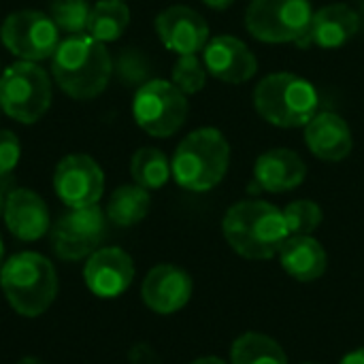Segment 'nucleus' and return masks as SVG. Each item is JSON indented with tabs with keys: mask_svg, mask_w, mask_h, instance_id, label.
<instances>
[{
	"mask_svg": "<svg viewBox=\"0 0 364 364\" xmlns=\"http://www.w3.org/2000/svg\"><path fill=\"white\" fill-rule=\"evenodd\" d=\"M226 243L247 260H271L290 237L284 211L267 200H241L232 205L224 220Z\"/></svg>",
	"mask_w": 364,
	"mask_h": 364,
	"instance_id": "obj_2",
	"label": "nucleus"
},
{
	"mask_svg": "<svg viewBox=\"0 0 364 364\" xmlns=\"http://www.w3.org/2000/svg\"><path fill=\"white\" fill-rule=\"evenodd\" d=\"M53 188L68 209L96 205L105 192V175L87 154H73L60 160L53 173Z\"/></svg>",
	"mask_w": 364,
	"mask_h": 364,
	"instance_id": "obj_11",
	"label": "nucleus"
},
{
	"mask_svg": "<svg viewBox=\"0 0 364 364\" xmlns=\"http://www.w3.org/2000/svg\"><path fill=\"white\" fill-rule=\"evenodd\" d=\"M2 256H4V243H2V237H0V262H2Z\"/></svg>",
	"mask_w": 364,
	"mask_h": 364,
	"instance_id": "obj_36",
	"label": "nucleus"
},
{
	"mask_svg": "<svg viewBox=\"0 0 364 364\" xmlns=\"http://www.w3.org/2000/svg\"><path fill=\"white\" fill-rule=\"evenodd\" d=\"M51 75L64 94L75 100H90L107 90L113 60L105 43L90 34H75L58 45L51 58Z\"/></svg>",
	"mask_w": 364,
	"mask_h": 364,
	"instance_id": "obj_1",
	"label": "nucleus"
},
{
	"mask_svg": "<svg viewBox=\"0 0 364 364\" xmlns=\"http://www.w3.org/2000/svg\"><path fill=\"white\" fill-rule=\"evenodd\" d=\"M17 364H45V363H41L38 358H21Z\"/></svg>",
	"mask_w": 364,
	"mask_h": 364,
	"instance_id": "obj_34",
	"label": "nucleus"
},
{
	"mask_svg": "<svg viewBox=\"0 0 364 364\" xmlns=\"http://www.w3.org/2000/svg\"><path fill=\"white\" fill-rule=\"evenodd\" d=\"M314 19L309 0H250L245 9L247 32L262 43H301Z\"/></svg>",
	"mask_w": 364,
	"mask_h": 364,
	"instance_id": "obj_7",
	"label": "nucleus"
},
{
	"mask_svg": "<svg viewBox=\"0 0 364 364\" xmlns=\"http://www.w3.org/2000/svg\"><path fill=\"white\" fill-rule=\"evenodd\" d=\"M151 198L149 192L141 186H122L117 188L107 205V215L117 226H134L149 211Z\"/></svg>",
	"mask_w": 364,
	"mask_h": 364,
	"instance_id": "obj_23",
	"label": "nucleus"
},
{
	"mask_svg": "<svg viewBox=\"0 0 364 364\" xmlns=\"http://www.w3.org/2000/svg\"><path fill=\"white\" fill-rule=\"evenodd\" d=\"M113 70L117 73L119 81L124 85H143L149 81V62L139 49H124L117 60Z\"/></svg>",
	"mask_w": 364,
	"mask_h": 364,
	"instance_id": "obj_28",
	"label": "nucleus"
},
{
	"mask_svg": "<svg viewBox=\"0 0 364 364\" xmlns=\"http://www.w3.org/2000/svg\"><path fill=\"white\" fill-rule=\"evenodd\" d=\"M4 222L19 241H38L49 230V211L36 192L15 188L6 194Z\"/></svg>",
	"mask_w": 364,
	"mask_h": 364,
	"instance_id": "obj_17",
	"label": "nucleus"
},
{
	"mask_svg": "<svg viewBox=\"0 0 364 364\" xmlns=\"http://www.w3.org/2000/svg\"><path fill=\"white\" fill-rule=\"evenodd\" d=\"M192 364H226L222 358H215V356H205V358H198Z\"/></svg>",
	"mask_w": 364,
	"mask_h": 364,
	"instance_id": "obj_32",
	"label": "nucleus"
},
{
	"mask_svg": "<svg viewBox=\"0 0 364 364\" xmlns=\"http://www.w3.org/2000/svg\"><path fill=\"white\" fill-rule=\"evenodd\" d=\"M232 364H288V356L282 346L262 335V333H245L241 335L230 350Z\"/></svg>",
	"mask_w": 364,
	"mask_h": 364,
	"instance_id": "obj_22",
	"label": "nucleus"
},
{
	"mask_svg": "<svg viewBox=\"0 0 364 364\" xmlns=\"http://www.w3.org/2000/svg\"><path fill=\"white\" fill-rule=\"evenodd\" d=\"M4 179H6V177H2V179H0V183H2ZM4 203H6V198H4V188L0 186V215L4 213Z\"/></svg>",
	"mask_w": 364,
	"mask_h": 364,
	"instance_id": "obj_33",
	"label": "nucleus"
},
{
	"mask_svg": "<svg viewBox=\"0 0 364 364\" xmlns=\"http://www.w3.org/2000/svg\"><path fill=\"white\" fill-rule=\"evenodd\" d=\"M173 83L186 94H198L207 83V68L196 55H179L173 66Z\"/></svg>",
	"mask_w": 364,
	"mask_h": 364,
	"instance_id": "obj_27",
	"label": "nucleus"
},
{
	"mask_svg": "<svg viewBox=\"0 0 364 364\" xmlns=\"http://www.w3.org/2000/svg\"><path fill=\"white\" fill-rule=\"evenodd\" d=\"M358 15H360V23H364V0L360 2V9H358Z\"/></svg>",
	"mask_w": 364,
	"mask_h": 364,
	"instance_id": "obj_35",
	"label": "nucleus"
},
{
	"mask_svg": "<svg viewBox=\"0 0 364 364\" xmlns=\"http://www.w3.org/2000/svg\"><path fill=\"white\" fill-rule=\"evenodd\" d=\"M130 23V9L124 0H100L92 6L87 34L100 43L117 41Z\"/></svg>",
	"mask_w": 364,
	"mask_h": 364,
	"instance_id": "obj_21",
	"label": "nucleus"
},
{
	"mask_svg": "<svg viewBox=\"0 0 364 364\" xmlns=\"http://www.w3.org/2000/svg\"><path fill=\"white\" fill-rule=\"evenodd\" d=\"M322 209L314 200H294L284 209V220L290 235H311L322 224Z\"/></svg>",
	"mask_w": 364,
	"mask_h": 364,
	"instance_id": "obj_26",
	"label": "nucleus"
},
{
	"mask_svg": "<svg viewBox=\"0 0 364 364\" xmlns=\"http://www.w3.org/2000/svg\"><path fill=\"white\" fill-rule=\"evenodd\" d=\"M19 139L11 130H0V179L9 177V173L19 162Z\"/></svg>",
	"mask_w": 364,
	"mask_h": 364,
	"instance_id": "obj_29",
	"label": "nucleus"
},
{
	"mask_svg": "<svg viewBox=\"0 0 364 364\" xmlns=\"http://www.w3.org/2000/svg\"><path fill=\"white\" fill-rule=\"evenodd\" d=\"M0 38L4 47L17 58L26 62H41L53 58L60 45V28L55 26L51 15L23 9L11 13L4 19L0 28Z\"/></svg>",
	"mask_w": 364,
	"mask_h": 364,
	"instance_id": "obj_9",
	"label": "nucleus"
},
{
	"mask_svg": "<svg viewBox=\"0 0 364 364\" xmlns=\"http://www.w3.org/2000/svg\"><path fill=\"white\" fill-rule=\"evenodd\" d=\"M87 288L100 299H115L124 294L134 279V262L119 247L96 250L83 271Z\"/></svg>",
	"mask_w": 364,
	"mask_h": 364,
	"instance_id": "obj_14",
	"label": "nucleus"
},
{
	"mask_svg": "<svg viewBox=\"0 0 364 364\" xmlns=\"http://www.w3.org/2000/svg\"><path fill=\"white\" fill-rule=\"evenodd\" d=\"M305 143L309 151L324 162H341L352 154L354 147L348 122L331 111L318 113L305 126Z\"/></svg>",
	"mask_w": 364,
	"mask_h": 364,
	"instance_id": "obj_19",
	"label": "nucleus"
},
{
	"mask_svg": "<svg viewBox=\"0 0 364 364\" xmlns=\"http://www.w3.org/2000/svg\"><path fill=\"white\" fill-rule=\"evenodd\" d=\"M0 111H2V109H0Z\"/></svg>",
	"mask_w": 364,
	"mask_h": 364,
	"instance_id": "obj_38",
	"label": "nucleus"
},
{
	"mask_svg": "<svg viewBox=\"0 0 364 364\" xmlns=\"http://www.w3.org/2000/svg\"><path fill=\"white\" fill-rule=\"evenodd\" d=\"M0 286L19 316L36 318L51 307L58 294V275L45 256L21 252L2 264Z\"/></svg>",
	"mask_w": 364,
	"mask_h": 364,
	"instance_id": "obj_5",
	"label": "nucleus"
},
{
	"mask_svg": "<svg viewBox=\"0 0 364 364\" xmlns=\"http://www.w3.org/2000/svg\"><path fill=\"white\" fill-rule=\"evenodd\" d=\"M105 235V213L100 207H79L62 215L51 228V245L62 260L92 256Z\"/></svg>",
	"mask_w": 364,
	"mask_h": 364,
	"instance_id": "obj_10",
	"label": "nucleus"
},
{
	"mask_svg": "<svg viewBox=\"0 0 364 364\" xmlns=\"http://www.w3.org/2000/svg\"><path fill=\"white\" fill-rule=\"evenodd\" d=\"M51 107V83L36 62H15L0 75V109L19 124L38 122Z\"/></svg>",
	"mask_w": 364,
	"mask_h": 364,
	"instance_id": "obj_6",
	"label": "nucleus"
},
{
	"mask_svg": "<svg viewBox=\"0 0 364 364\" xmlns=\"http://www.w3.org/2000/svg\"><path fill=\"white\" fill-rule=\"evenodd\" d=\"M130 175L136 186L145 190H160L171 173V162L156 147H141L130 160Z\"/></svg>",
	"mask_w": 364,
	"mask_h": 364,
	"instance_id": "obj_24",
	"label": "nucleus"
},
{
	"mask_svg": "<svg viewBox=\"0 0 364 364\" xmlns=\"http://www.w3.org/2000/svg\"><path fill=\"white\" fill-rule=\"evenodd\" d=\"M305 364H314V363H305Z\"/></svg>",
	"mask_w": 364,
	"mask_h": 364,
	"instance_id": "obj_37",
	"label": "nucleus"
},
{
	"mask_svg": "<svg viewBox=\"0 0 364 364\" xmlns=\"http://www.w3.org/2000/svg\"><path fill=\"white\" fill-rule=\"evenodd\" d=\"M279 262L284 271L296 282L309 284L326 273V252L311 235H290L279 250Z\"/></svg>",
	"mask_w": 364,
	"mask_h": 364,
	"instance_id": "obj_20",
	"label": "nucleus"
},
{
	"mask_svg": "<svg viewBox=\"0 0 364 364\" xmlns=\"http://www.w3.org/2000/svg\"><path fill=\"white\" fill-rule=\"evenodd\" d=\"M209 9H215V11H226L235 0H203Z\"/></svg>",
	"mask_w": 364,
	"mask_h": 364,
	"instance_id": "obj_31",
	"label": "nucleus"
},
{
	"mask_svg": "<svg viewBox=\"0 0 364 364\" xmlns=\"http://www.w3.org/2000/svg\"><path fill=\"white\" fill-rule=\"evenodd\" d=\"M156 32L162 45L177 55H196L209 43V23L198 11L183 4L164 9L156 17Z\"/></svg>",
	"mask_w": 364,
	"mask_h": 364,
	"instance_id": "obj_12",
	"label": "nucleus"
},
{
	"mask_svg": "<svg viewBox=\"0 0 364 364\" xmlns=\"http://www.w3.org/2000/svg\"><path fill=\"white\" fill-rule=\"evenodd\" d=\"M230 145L218 128H198L190 132L175 149L171 173L183 190L207 192L228 173Z\"/></svg>",
	"mask_w": 364,
	"mask_h": 364,
	"instance_id": "obj_3",
	"label": "nucleus"
},
{
	"mask_svg": "<svg viewBox=\"0 0 364 364\" xmlns=\"http://www.w3.org/2000/svg\"><path fill=\"white\" fill-rule=\"evenodd\" d=\"M360 15L352 6L343 2L326 4L314 13L311 28L307 36L299 43V47H322V49H337L350 43L360 30Z\"/></svg>",
	"mask_w": 364,
	"mask_h": 364,
	"instance_id": "obj_16",
	"label": "nucleus"
},
{
	"mask_svg": "<svg viewBox=\"0 0 364 364\" xmlns=\"http://www.w3.org/2000/svg\"><path fill=\"white\" fill-rule=\"evenodd\" d=\"M339 364H364V348H358V350L346 354Z\"/></svg>",
	"mask_w": 364,
	"mask_h": 364,
	"instance_id": "obj_30",
	"label": "nucleus"
},
{
	"mask_svg": "<svg viewBox=\"0 0 364 364\" xmlns=\"http://www.w3.org/2000/svg\"><path fill=\"white\" fill-rule=\"evenodd\" d=\"M203 64L211 77L232 85L245 83L258 73V60L252 49L230 34L209 38L203 49Z\"/></svg>",
	"mask_w": 364,
	"mask_h": 364,
	"instance_id": "obj_13",
	"label": "nucleus"
},
{
	"mask_svg": "<svg viewBox=\"0 0 364 364\" xmlns=\"http://www.w3.org/2000/svg\"><path fill=\"white\" fill-rule=\"evenodd\" d=\"M132 115L141 130L156 139H166L186 124L188 100L173 81L149 79L134 94Z\"/></svg>",
	"mask_w": 364,
	"mask_h": 364,
	"instance_id": "obj_8",
	"label": "nucleus"
},
{
	"mask_svg": "<svg viewBox=\"0 0 364 364\" xmlns=\"http://www.w3.org/2000/svg\"><path fill=\"white\" fill-rule=\"evenodd\" d=\"M92 6L87 0H53L51 2V19L62 32L70 36L87 32Z\"/></svg>",
	"mask_w": 364,
	"mask_h": 364,
	"instance_id": "obj_25",
	"label": "nucleus"
},
{
	"mask_svg": "<svg viewBox=\"0 0 364 364\" xmlns=\"http://www.w3.org/2000/svg\"><path fill=\"white\" fill-rule=\"evenodd\" d=\"M307 177V164L303 158L286 147L269 149L258 156L254 164V181L260 190L279 194L299 188Z\"/></svg>",
	"mask_w": 364,
	"mask_h": 364,
	"instance_id": "obj_18",
	"label": "nucleus"
},
{
	"mask_svg": "<svg viewBox=\"0 0 364 364\" xmlns=\"http://www.w3.org/2000/svg\"><path fill=\"white\" fill-rule=\"evenodd\" d=\"M258 115L277 128H305L320 107L318 90L294 73L267 75L254 90Z\"/></svg>",
	"mask_w": 364,
	"mask_h": 364,
	"instance_id": "obj_4",
	"label": "nucleus"
},
{
	"mask_svg": "<svg viewBox=\"0 0 364 364\" xmlns=\"http://www.w3.org/2000/svg\"><path fill=\"white\" fill-rule=\"evenodd\" d=\"M141 296L151 311L171 316L188 305L192 296V279L175 264H158L147 273Z\"/></svg>",
	"mask_w": 364,
	"mask_h": 364,
	"instance_id": "obj_15",
	"label": "nucleus"
}]
</instances>
